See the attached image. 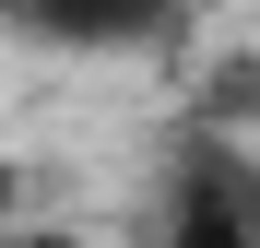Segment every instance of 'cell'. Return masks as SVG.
<instances>
[{"instance_id":"1","label":"cell","mask_w":260,"mask_h":248,"mask_svg":"<svg viewBox=\"0 0 260 248\" xmlns=\"http://www.w3.org/2000/svg\"><path fill=\"white\" fill-rule=\"evenodd\" d=\"M178 12L189 0H0V36H24V48H142Z\"/></svg>"},{"instance_id":"4","label":"cell","mask_w":260,"mask_h":248,"mask_svg":"<svg viewBox=\"0 0 260 248\" xmlns=\"http://www.w3.org/2000/svg\"><path fill=\"white\" fill-rule=\"evenodd\" d=\"M24 213H36V178H24L12 154H0V236H24Z\"/></svg>"},{"instance_id":"3","label":"cell","mask_w":260,"mask_h":248,"mask_svg":"<svg viewBox=\"0 0 260 248\" xmlns=\"http://www.w3.org/2000/svg\"><path fill=\"white\" fill-rule=\"evenodd\" d=\"M189 118L213 142H260V48H225L201 83H189Z\"/></svg>"},{"instance_id":"2","label":"cell","mask_w":260,"mask_h":248,"mask_svg":"<svg viewBox=\"0 0 260 248\" xmlns=\"http://www.w3.org/2000/svg\"><path fill=\"white\" fill-rule=\"evenodd\" d=\"M166 213H201V225H225V236L260 248V142H213V130H189L178 178H166Z\"/></svg>"},{"instance_id":"6","label":"cell","mask_w":260,"mask_h":248,"mask_svg":"<svg viewBox=\"0 0 260 248\" xmlns=\"http://www.w3.org/2000/svg\"><path fill=\"white\" fill-rule=\"evenodd\" d=\"M0 248H95V236H59V225H24V236H0Z\"/></svg>"},{"instance_id":"5","label":"cell","mask_w":260,"mask_h":248,"mask_svg":"<svg viewBox=\"0 0 260 248\" xmlns=\"http://www.w3.org/2000/svg\"><path fill=\"white\" fill-rule=\"evenodd\" d=\"M154 248H248V236H225V225H201V213H166V236Z\"/></svg>"}]
</instances>
